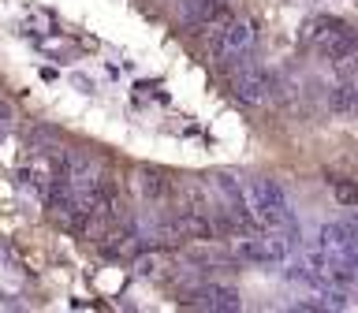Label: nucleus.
Returning a JSON list of instances; mask_svg holds the SVG:
<instances>
[{
    "mask_svg": "<svg viewBox=\"0 0 358 313\" xmlns=\"http://www.w3.org/2000/svg\"><path fill=\"white\" fill-rule=\"evenodd\" d=\"M313 49H317L324 60L332 64H351L358 60V34L340 19H310L306 34H302Z\"/></svg>",
    "mask_w": 358,
    "mask_h": 313,
    "instance_id": "nucleus-1",
    "label": "nucleus"
},
{
    "mask_svg": "<svg viewBox=\"0 0 358 313\" xmlns=\"http://www.w3.org/2000/svg\"><path fill=\"white\" fill-rule=\"evenodd\" d=\"M224 8H228V0H179V11L190 27H213L224 15Z\"/></svg>",
    "mask_w": 358,
    "mask_h": 313,
    "instance_id": "nucleus-6",
    "label": "nucleus"
},
{
    "mask_svg": "<svg viewBox=\"0 0 358 313\" xmlns=\"http://www.w3.org/2000/svg\"><path fill=\"white\" fill-rule=\"evenodd\" d=\"M351 86H355V94H358V71L351 75Z\"/></svg>",
    "mask_w": 358,
    "mask_h": 313,
    "instance_id": "nucleus-11",
    "label": "nucleus"
},
{
    "mask_svg": "<svg viewBox=\"0 0 358 313\" xmlns=\"http://www.w3.org/2000/svg\"><path fill=\"white\" fill-rule=\"evenodd\" d=\"M336 198H340L343 205L358 209V187H351V183H336Z\"/></svg>",
    "mask_w": 358,
    "mask_h": 313,
    "instance_id": "nucleus-10",
    "label": "nucleus"
},
{
    "mask_svg": "<svg viewBox=\"0 0 358 313\" xmlns=\"http://www.w3.org/2000/svg\"><path fill=\"white\" fill-rule=\"evenodd\" d=\"M254 41H257L254 22L228 19V22H220V27L209 34V56L217 64H224V60H231V56H246L254 49Z\"/></svg>",
    "mask_w": 358,
    "mask_h": 313,
    "instance_id": "nucleus-3",
    "label": "nucleus"
},
{
    "mask_svg": "<svg viewBox=\"0 0 358 313\" xmlns=\"http://www.w3.org/2000/svg\"><path fill=\"white\" fill-rule=\"evenodd\" d=\"M321 246L336 254H358V224H332V228H324Z\"/></svg>",
    "mask_w": 358,
    "mask_h": 313,
    "instance_id": "nucleus-7",
    "label": "nucleus"
},
{
    "mask_svg": "<svg viewBox=\"0 0 358 313\" xmlns=\"http://www.w3.org/2000/svg\"><path fill=\"white\" fill-rule=\"evenodd\" d=\"M246 201H250L257 228L280 231V228H291V224H295L284 190H280V183H273V179H250V183H246Z\"/></svg>",
    "mask_w": 358,
    "mask_h": 313,
    "instance_id": "nucleus-2",
    "label": "nucleus"
},
{
    "mask_svg": "<svg viewBox=\"0 0 358 313\" xmlns=\"http://www.w3.org/2000/svg\"><path fill=\"white\" fill-rule=\"evenodd\" d=\"M329 112L340 116V119H355L358 116V94L351 86V78H347V82H336L329 89Z\"/></svg>",
    "mask_w": 358,
    "mask_h": 313,
    "instance_id": "nucleus-8",
    "label": "nucleus"
},
{
    "mask_svg": "<svg viewBox=\"0 0 358 313\" xmlns=\"http://www.w3.org/2000/svg\"><path fill=\"white\" fill-rule=\"evenodd\" d=\"M291 254V239L287 235H276V231H268L265 235H239V242H235V257L246 265H276V261H284V257Z\"/></svg>",
    "mask_w": 358,
    "mask_h": 313,
    "instance_id": "nucleus-4",
    "label": "nucleus"
},
{
    "mask_svg": "<svg viewBox=\"0 0 358 313\" xmlns=\"http://www.w3.org/2000/svg\"><path fill=\"white\" fill-rule=\"evenodd\" d=\"M190 298H194V306L217 310V313H235V310L243 306V302H239V291H235V287H224V284H201Z\"/></svg>",
    "mask_w": 358,
    "mask_h": 313,
    "instance_id": "nucleus-5",
    "label": "nucleus"
},
{
    "mask_svg": "<svg viewBox=\"0 0 358 313\" xmlns=\"http://www.w3.org/2000/svg\"><path fill=\"white\" fill-rule=\"evenodd\" d=\"M172 179H164L161 172H142V194L145 198H153V201H161V198H168L172 194Z\"/></svg>",
    "mask_w": 358,
    "mask_h": 313,
    "instance_id": "nucleus-9",
    "label": "nucleus"
}]
</instances>
